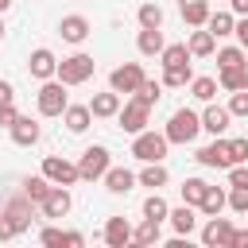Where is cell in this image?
<instances>
[{
    "mask_svg": "<svg viewBox=\"0 0 248 248\" xmlns=\"http://www.w3.org/2000/svg\"><path fill=\"white\" fill-rule=\"evenodd\" d=\"M198 132H202V116L190 112V108H178V112H170L163 136H167V143H194Z\"/></svg>",
    "mask_w": 248,
    "mask_h": 248,
    "instance_id": "1",
    "label": "cell"
},
{
    "mask_svg": "<svg viewBox=\"0 0 248 248\" xmlns=\"http://www.w3.org/2000/svg\"><path fill=\"white\" fill-rule=\"evenodd\" d=\"M167 136L163 132H136V140H132V155L140 159V163H163L167 159Z\"/></svg>",
    "mask_w": 248,
    "mask_h": 248,
    "instance_id": "2",
    "label": "cell"
},
{
    "mask_svg": "<svg viewBox=\"0 0 248 248\" xmlns=\"http://www.w3.org/2000/svg\"><path fill=\"white\" fill-rule=\"evenodd\" d=\"M93 70H97V62H93L89 54H70V58H62V62H58L54 78H58L62 85H81V81H89V78H93Z\"/></svg>",
    "mask_w": 248,
    "mask_h": 248,
    "instance_id": "3",
    "label": "cell"
},
{
    "mask_svg": "<svg viewBox=\"0 0 248 248\" xmlns=\"http://www.w3.org/2000/svg\"><path fill=\"white\" fill-rule=\"evenodd\" d=\"M35 101H39V116H62V112H66V105H70L66 85H62L58 78H46Z\"/></svg>",
    "mask_w": 248,
    "mask_h": 248,
    "instance_id": "4",
    "label": "cell"
},
{
    "mask_svg": "<svg viewBox=\"0 0 248 248\" xmlns=\"http://www.w3.org/2000/svg\"><path fill=\"white\" fill-rule=\"evenodd\" d=\"M116 120H120V128L124 132H143L147 128V120H151V105H143L140 97H132L128 105H120V112H116Z\"/></svg>",
    "mask_w": 248,
    "mask_h": 248,
    "instance_id": "5",
    "label": "cell"
},
{
    "mask_svg": "<svg viewBox=\"0 0 248 248\" xmlns=\"http://www.w3.org/2000/svg\"><path fill=\"white\" fill-rule=\"evenodd\" d=\"M140 81H143V66H140V62H124V66H116V70L108 74V89H116L120 97H124V93H136Z\"/></svg>",
    "mask_w": 248,
    "mask_h": 248,
    "instance_id": "6",
    "label": "cell"
},
{
    "mask_svg": "<svg viewBox=\"0 0 248 248\" xmlns=\"http://www.w3.org/2000/svg\"><path fill=\"white\" fill-rule=\"evenodd\" d=\"M43 174L54 182V186H74L81 174H78V163H70V159H62V155H46L43 159Z\"/></svg>",
    "mask_w": 248,
    "mask_h": 248,
    "instance_id": "7",
    "label": "cell"
},
{
    "mask_svg": "<svg viewBox=\"0 0 248 248\" xmlns=\"http://www.w3.org/2000/svg\"><path fill=\"white\" fill-rule=\"evenodd\" d=\"M108 170V147H85L81 151V163H78V174L85 178V182H93V178H101Z\"/></svg>",
    "mask_w": 248,
    "mask_h": 248,
    "instance_id": "8",
    "label": "cell"
},
{
    "mask_svg": "<svg viewBox=\"0 0 248 248\" xmlns=\"http://www.w3.org/2000/svg\"><path fill=\"white\" fill-rule=\"evenodd\" d=\"M229 240H232V221L229 217H209V225L202 229V244L205 248H229Z\"/></svg>",
    "mask_w": 248,
    "mask_h": 248,
    "instance_id": "9",
    "label": "cell"
},
{
    "mask_svg": "<svg viewBox=\"0 0 248 248\" xmlns=\"http://www.w3.org/2000/svg\"><path fill=\"white\" fill-rule=\"evenodd\" d=\"M202 167H213V170H229L232 163H229V140H213V143H205V147H198V155H194Z\"/></svg>",
    "mask_w": 248,
    "mask_h": 248,
    "instance_id": "10",
    "label": "cell"
},
{
    "mask_svg": "<svg viewBox=\"0 0 248 248\" xmlns=\"http://www.w3.org/2000/svg\"><path fill=\"white\" fill-rule=\"evenodd\" d=\"M39 205H43V217L58 221V217H66V213H70V205H74V202H70V190H66V186H50V194H46Z\"/></svg>",
    "mask_w": 248,
    "mask_h": 248,
    "instance_id": "11",
    "label": "cell"
},
{
    "mask_svg": "<svg viewBox=\"0 0 248 248\" xmlns=\"http://www.w3.org/2000/svg\"><path fill=\"white\" fill-rule=\"evenodd\" d=\"M27 70H31V78H39V81L54 78V70H58V58H54V50H46V46L31 50V58H27Z\"/></svg>",
    "mask_w": 248,
    "mask_h": 248,
    "instance_id": "12",
    "label": "cell"
},
{
    "mask_svg": "<svg viewBox=\"0 0 248 248\" xmlns=\"http://www.w3.org/2000/svg\"><path fill=\"white\" fill-rule=\"evenodd\" d=\"M229 120H232V112H229V108H221V105L205 101V112H202V128H205L209 136H221V132L229 128Z\"/></svg>",
    "mask_w": 248,
    "mask_h": 248,
    "instance_id": "13",
    "label": "cell"
},
{
    "mask_svg": "<svg viewBox=\"0 0 248 248\" xmlns=\"http://www.w3.org/2000/svg\"><path fill=\"white\" fill-rule=\"evenodd\" d=\"M8 132H12V140H16L19 147H31V143H39V136H43V128H39L31 116H16V124H12Z\"/></svg>",
    "mask_w": 248,
    "mask_h": 248,
    "instance_id": "14",
    "label": "cell"
},
{
    "mask_svg": "<svg viewBox=\"0 0 248 248\" xmlns=\"http://www.w3.org/2000/svg\"><path fill=\"white\" fill-rule=\"evenodd\" d=\"M101 178H105L108 194H128V190L136 186V174H132L128 167H112V163H108V170H105Z\"/></svg>",
    "mask_w": 248,
    "mask_h": 248,
    "instance_id": "15",
    "label": "cell"
},
{
    "mask_svg": "<svg viewBox=\"0 0 248 248\" xmlns=\"http://www.w3.org/2000/svg\"><path fill=\"white\" fill-rule=\"evenodd\" d=\"M167 221H170V229H174L178 236H190V232H194V225H198V209L182 202L178 209H170V213H167Z\"/></svg>",
    "mask_w": 248,
    "mask_h": 248,
    "instance_id": "16",
    "label": "cell"
},
{
    "mask_svg": "<svg viewBox=\"0 0 248 248\" xmlns=\"http://www.w3.org/2000/svg\"><path fill=\"white\" fill-rule=\"evenodd\" d=\"M105 244H108V248L132 244V225H128L124 217H108V221H105Z\"/></svg>",
    "mask_w": 248,
    "mask_h": 248,
    "instance_id": "17",
    "label": "cell"
},
{
    "mask_svg": "<svg viewBox=\"0 0 248 248\" xmlns=\"http://www.w3.org/2000/svg\"><path fill=\"white\" fill-rule=\"evenodd\" d=\"M58 35H62L66 43H85V35H89V19H85V16H66V19L58 23Z\"/></svg>",
    "mask_w": 248,
    "mask_h": 248,
    "instance_id": "18",
    "label": "cell"
},
{
    "mask_svg": "<svg viewBox=\"0 0 248 248\" xmlns=\"http://www.w3.org/2000/svg\"><path fill=\"white\" fill-rule=\"evenodd\" d=\"M4 213H8V221H12V225H16V236H19V232H27V229H31V209H27V194H23V198H12V202H8V209H4Z\"/></svg>",
    "mask_w": 248,
    "mask_h": 248,
    "instance_id": "19",
    "label": "cell"
},
{
    "mask_svg": "<svg viewBox=\"0 0 248 248\" xmlns=\"http://www.w3.org/2000/svg\"><path fill=\"white\" fill-rule=\"evenodd\" d=\"M225 93H236V89H248V58L240 62V66H229V70H221V81H217Z\"/></svg>",
    "mask_w": 248,
    "mask_h": 248,
    "instance_id": "20",
    "label": "cell"
},
{
    "mask_svg": "<svg viewBox=\"0 0 248 248\" xmlns=\"http://www.w3.org/2000/svg\"><path fill=\"white\" fill-rule=\"evenodd\" d=\"M178 12L190 27H205L209 19V0H178Z\"/></svg>",
    "mask_w": 248,
    "mask_h": 248,
    "instance_id": "21",
    "label": "cell"
},
{
    "mask_svg": "<svg viewBox=\"0 0 248 248\" xmlns=\"http://www.w3.org/2000/svg\"><path fill=\"white\" fill-rule=\"evenodd\" d=\"M89 112H93V116H116V112H120V93H116V89H108V93H93Z\"/></svg>",
    "mask_w": 248,
    "mask_h": 248,
    "instance_id": "22",
    "label": "cell"
},
{
    "mask_svg": "<svg viewBox=\"0 0 248 248\" xmlns=\"http://www.w3.org/2000/svg\"><path fill=\"white\" fill-rule=\"evenodd\" d=\"M39 240H43V244H50V248H58V244H62V248H66V244H70V248H81V244H85V236H81V232H62V229H54V225H50V229H43V232H39Z\"/></svg>",
    "mask_w": 248,
    "mask_h": 248,
    "instance_id": "23",
    "label": "cell"
},
{
    "mask_svg": "<svg viewBox=\"0 0 248 248\" xmlns=\"http://www.w3.org/2000/svg\"><path fill=\"white\" fill-rule=\"evenodd\" d=\"M232 27H236V16H232V12H209V19H205V31H209L213 39L232 35Z\"/></svg>",
    "mask_w": 248,
    "mask_h": 248,
    "instance_id": "24",
    "label": "cell"
},
{
    "mask_svg": "<svg viewBox=\"0 0 248 248\" xmlns=\"http://www.w3.org/2000/svg\"><path fill=\"white\" fill-rule=\"evenodd\" d=\"M225 190L221 186H205V194H202V202H198V213H205V217H217L221 209H225Z\"/></svg>",
    "mask_w": 248,
    "mask_h": 248,
    "instance_id": "25",
    "label": "cell"
},
{
    "mask_svg": "<svg viewBox=\"0 0 248 248\" xmlns=\"http://www.w3.org/2000/svg\"><path fill=\"white\" fill-rule=\"evenodd\" d=\"M62 120H66V128H70V132H85V128H89V120H93V112H89V105H66Z\"/></svg>",
    "mask_w": 248,
    "mask_h": 248,
    "instance_id": "26",
    "label": "cell"
},
{
    "mask_svg": "<svg viewBox=\"0 0 248 248\" xmlns=\"http://www.w3.org/2000/svg\"><path fill=\"white\" fill-rule=\"evenodd\" d=\"M136 182H140V186L159 190V186H167V182H170V174H167V167H163V163H147V167L136 174Z\"/></svg>",
    "mask_w": 248,
    "mask_h": 248,
    "instance_id": "27",
    "label": "cell"
},
{
    "mask_svg": "<svg viewBox=\"0 0 248 248\" xmlns=\"http://www.w3.org/2000/svg\"><path fill=\"white\" fill-rule=\"evenodd\" d=\"M136 46H140V54H147V58H151V54H159L167 43H163V31H159V27H143V31H140V39H136Z\"/></svg>",
    "mask_w": 248,
    "mask_h": 248,
    "instance_id": "28",
    "label": "cell"
},
{
    "mask_svg": "<svg viewBox=\"0 0 248 248\" xmlns=\"http://www.w3.org/2000/svg\"><path fill=\"white\" fill-rule=\"evenodd\" d=\"M186 46H190V58H209V54L217 50V39H213L209 31H194Z\"/></svg>",
    "mask_w": 248,
    "mask_h": 248,
    "instance_id": "29",
    "label": "cell"
},
{
    "mask_svg": "<svg viewBox=\"0 0 248 248\" xmlns=\"http://www.w3.org/2000/svg\"><path fill=\"white\" fill-rule=\"evenodd\" d=\"M159 62H163V66H186V62H190V46H186V43H170V46L159 50Z\"/></svg>",
    "mask_w": 248,
    "mask_h": 248,
    "instance_id": "30",
    "label": "cell"
},
{
    "mask_svg": "<svg viewBox=\"0 0 248 248\" xmlns=\"http://www.w3.org/2000/svg\"><path fill=\"white\" fill-rule=\"evenodd\" d=\"M50 178L46 174H35V178H23V194H27V202H43L46 194H50Z\"/></svg>",
    "mask_w": 248,
    "mask_h": 248,
    "instance_id": "31",
    "label": "cell"
},
{
    "mask_svg": "<svg viewBox=\"0 0 248 248\" xmlns=\"http://www.w3.org/2000/svg\"><path fill=\"white\" fill-rule=\"evenodd\" d=\"M167 213H170V205L163 202V194H159V190L143 198V217H147V221H167Z\"/></svg>",
    "mask_w": 248,
    "mask_h": 248,
    "instance_id": "32",
    "label": "cell"
},
{
    "mask_svg": "<svg viewBox=\"0 0 248 248\" xmlns=\"http://www.w3.org/2000/svg\"><path fill=\"white\" fill-rule=\"evenodd\" d=\"M190 62L186 66H163V85H170V89H182V85H190Z\"/></svg>",
    "mask_w": 248,
    "mask_h": 248,
    "instance_id": "33",
    "label": "cell"
},
{
    "mask_svg": "<svg viewBox=\"0 0 248 248\" xmlns=\"http://www.w3.org/2000/svg\"><path fill=\"white\" fill-rule=\"evenodd\" d=\"M159 236H163L159 232V221H147V217H143L140 229H132V244H143V248L147 244H159Z\"/></svg>",
    "mask_w": 248,
    "mask_h": 248,
    "instance_id": "34",
    "label": "cell"
},
{
    "mask_svg": "<svg viewBox=\"0 0 248 248\" xmlns=\"http://www.w3.org/2000/svg\"><path fill=\"white\" fill-rule=\"evenodd\" d=\"M205 186H209L205 178H186V182H182V202L198 209V202H202V194H205Z\"/></svg>",
    "mask_w": 248,
    "mask_h": 248,
    "instance_id": "35",
    "label": "cell"
},
{
    "mask_svg": "<svg viewBox=\"0 0 248 248\" xmlns=\"http://www.w3.org/2000/svg\"><path fill=\"white\" fill-rule=\"evenodd\" d=\"M190 93H194L198 101H213V97H217V81H213V78H190Z\"/></svg>",
    "mask_w": 248,
    "mask_h": 248,
    "instance_id": "36",
    "label": "cell"
},
{
    "mask_svg": "<svg viewBox=\"0 0 248 248\" xmlns=\"http://www.w3.org/2000/svg\"><path fill=\"white\" fill-rule=\"evenodd\" d=\"M132 97H140L143 105H159V97H163V81H147V78H143L140 89H136Z\"/></svg>",
    "mask_w": 248,
    "mask_h": 248,
    "instance_id": "37",
    "label": "cell"
},
{
    "mask_svg": "<svg viewBox=\"0 0 248 248\" xmlns=\"http://www.w3.org/2000/svg\"><path fill=\"white\" fill-rule=\"evenodd\" d=\"M140 27H163V8H159L155 0H147V4L140 8Z\"/></svg>",
    "mask_w": 248,
    "mask_h": 248,
    "instance_id": "38",
    "label": "cell"
},
{
    "mask_svg": "<svg viewBox=\"0 0 248 248\" xmlns=\"http://www.w3.org/2000/svg\"><path fill=\"white\" fill-rule=\"evenodd\" d=\"M248 54H244V46H225V50H217V66L221 70H229V66H240Z\"/></svg>",
    "mask_w": 248,
    "mask_h": 248,
    "instance_id": "39",
    "label": "cell"
},
{
    "mask_svg": "<svg viewBox=\"0 0 248 248\" xmlns=\"http://www.w3.org/2000/svg\"><path fill=\"white\" fill-rule=\"evenodd\" d=\"M225 205H232L236 213H248V186H232V194L225 198Z\"/></svg>",
    "mask_w": 248,
    "mask_h": 248,
    "instance_id": "40",
    "label": "cell"
},
{
    "mask_svg": "<svg viewBox=\"0 0 248 248\" xmlns=\"http://www.w3.org/2000/svg\"><path fill=\"white\" fill-rule=\"evenodd\" d=\"M229 112H232V116H248V89H236V93L229 97Z\"/></svg>",
    "mask_w": 248,
    "mask_h": 248,
    "instance_id": "41",
    "label": "cell"
},
{
    "mask_svg": "<svg viewBox=\"0 0 248 248\" xmlns=\"http://www.w3.org/2000/svg\"><path fill=\"white\" fill-rule=\"evenodd\" d=\"M229 163H248V140H229Z\"/></svg>",
    "mask_w": 248,
    "mask_h": 248,
    "instance_id": "42",
    "label": "cell"
},
{
    "mask_svg": "<svg viewBox=\"0 0 248 248\" xmlns=\"http://www.w3.org/2000/svg\"><path fill=\"white\" fill-rule=\"evenodd\" d=\"M229 186H248V167L244 163H232L229 167Z\"/></svg>",
    "mask_w": 248,
    "mask_h": 248,
    "instance_id": "43",
    "label": "cell"
},
{
    "mask_svg": "<svg viewBox=\"0 0 248 248\" xmlns=\"http://www.w3.org/2000/svg\"><path fill=\"white\" fill-rule=\"evenodd\" d=\"M16 116H19V112H16V105H12V101H4V105H0V124H4V128H12V124H16Z\"/></svg>",
    "mask_w": 248,
    "mask_h": 248,
    "instance_id": "44",
    "label": "cell"
},
{
    "mask_svg": "<svg viewBox=\"0 0 248 248\" xmlns=\"http://www.w3.org/2000/svg\"><path fill=\"white\" fill-rule=\"evenodd\" d=\"M232 35H236V43H240V46H244V54H248V16H244V19H236Z\"/></svg>",
    "mask_w": 248,
    "mask_h": 248,
    "instance_id": "45",
    "label": "cell"
},
{
    "mask_svg": "<svg viewBox=\"0 0 248 248\" xmlns=\"http://www.w3.org/2000/svg\"><path fill=\"white\" fill-rule=\"evenodd\" d=\"M16 236V225L8 221V213H0V240H12Z\"/></svg>",
    "mask_w": 248,
    "mask_h": 248,
    "instance_id": "46",
    "label": "cell"
},
{
    "mask_svg": "<svg viewBox=\"0 0 248 248\" xmlns=\"http://www.w3.org/2000/svg\"><path fill=\"white\" fill-rule=\"evenodd\" d=\"M12 101V81H0V105Z\"/></svg>",
    "mask_w": 248,
    "mask_h": 248,
    "instance_id": "47",
    "label": "cell"
},
{
    "mask_svg": "<svg viewBox=\"0 0 248 248\" xmlns=\"http://www.w3.org/2000/svg\"><path fill=\"white\" fill-rule=\"evenodd\" d=\"M229 4H232V12H236V16H248V0H229Z\"/></svg>",
    "mask_w": 248,
    "mask_h": 248,
    "instance_id": "48",
    "label": "cell"
},
{
    "mask_svg": "<svg viewBox=\"0 0 248 248\" xmlns=\"http://www.w3.org/2000/svg\"><path fill=\"white\" fill-rule=\"evenodd\" d=\"M8 8H12V0H0V16H4V12H8Z\"/></svg>",
    "mask_w": 248,
    "mask_h": 248,
    "instance_id": "49",
    "label": "cell"
},
{
    "mask_svg": "<svg viewBox=\"0 0 248 248\" xmlns=\"http://www.w3.org/2000/svg\"><path fill=\"white\" fill-rule=\"evenodd\" d=\"M0 39H4V19H0Z\"/></svg>",
    "mask_w": 248,
    "mask_h": 248,
    "instance_id": "50",
    "label": "cell"
}]
</instances>
